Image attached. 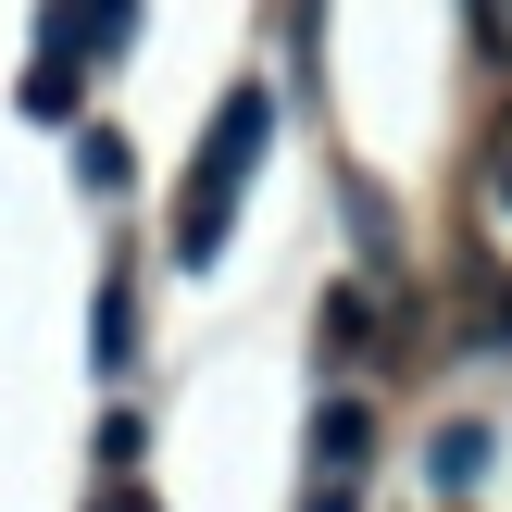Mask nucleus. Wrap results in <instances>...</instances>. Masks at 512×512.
<instances>
[{
    "label": "nucleus",
    "instance_id": "9",
    "mask_svg": "<svg viewBox=\"0 0 512 512\" xmlns=\"http://www.w3.org/2000/svg\"><path fill=\"white\" fill-rule=\"evenodd\" d=\"M138 450H150V425H138V413H125V400H113V413H100V463H113V475H125V463H138Z\"/></svg>",
    "mask_w": 512,
    "mask_h": 512
},
{
    "label": "nucleus",
    "instance_id": "7",
    "mask_svg": "<svg viewBox=\"0 0 512 512\" xmlns=\"http://www.w3.org/2000/svg\"><path fill=\"white\" fill-rule=\"evenodd\" d=\"M125 25H138V0H63V38L75 50H125Z\"/></svg>",
    "mask_w": 512,
    "mask_h": 512
},
{
    "label": "nucleus",
    "instance_id": "10",
    "mask_svg": "<svg viewBox=\"0 0 512 512\" xmlns=\"http://www.w3.org/2000/svg\"><path fill=\"white\" fill-rule=\"evenodd\" d=\"M113 512H150V500H113Z\"/></svg>",
    "mask_w": 512,
    "mask_h": 512
},
{
    "label": "nucleus",
    "instance_id": "3",
    "mask_svg": "<svg viewBox=\"0 0 512 512\" xmlns=\"http://www.w3.org/2000/svg\"><path fill=\"white\" fill-rule=\"evenodd\" d=\"M363 450H375L363 400H313V475H325V488H363Z\"/></svg>",
    "mask_w": 512,
    "mask_h": 512
},
{
    "label": "nucleus",
    "instance_id": "2",
    "mask_svg": "<svg viewBox=\"0 0 512 512\" xmlns=\"http://www.w3.org/2000/svg\"><path fill=\"white\" fill-rule=\"evenodd\" d=\"M75 100H88V50L50 25L38 63H25V88H13V113H25V125H75Z\"/></svg>",
    "mask_w": 512,
    "mask_h": 512
},
{
    "label": "nucleus",
    "instance_id": "6",
    "mask_svg": "<svg viewBox=\"0 0 512 512\" xmlns=\"http://www.w3.org/2000/svg\"><path fill=\"white\" fill-rule=\"evenodd\" d=\"M363 338H375V288L338 275V288H325V350H363Z\"/></svg>",
    "mask_w": 512,
    "mask_h": 512
},
{
    "label": "nucleus",
    "instance_id": "4",
    "mask_svg": "<svg viewBox=\"0 0 512 512\" xmlns=\"http://www.w3.org/2000/svg\"><path fill=\"white\" fill-rule=\"evenodd\" d=\"M88 338H100V375H125V363H138V275H100V313H88Z\"/></svg>",
    "mask_w": 512,
    "mask_h": 512
},
{
    "label": "nucleus",
    "instance_id": "5",
    "mask_svg": "<svg viewBox=\"0 0 512 512\" xmlns=\"http://www.w3.org/2000/svg\"><path fill=\"white\" fill-rule=\"evenodd\" d=\"M488 450H500V438H488L475 413H463V425H438V438H425V475H438V500H450V488H475V475H488Z\"/></svg>",
    "mask_w": 512,
    "mask_h": 512
},
{
    "label": "nucleus",
    "instance_id": "8",
    "mask_svg": "<svg viewBox=\"0 0 512 512\" xmlns=\"http://www.w3.org/2000/svg\"><path fill=\"white\" fill-rule=\"evenodd\" d=\"M75 175H88V188H100V200H113V188H125V138H113V125H88V138H75Z\"/></svg>",
    "mask_w": 512,
    "mask_h": 512
},
{
    "label": "nucleus",
    "instance_id": "1",
    "mask_svg": "<svg viewBox=\"0 0 512 512\" xmlns=\"http://www.w3.org/2000/svg\"><path fill=\"white\" fill-rule=\"evenodd\" d=\"M263 138H275V88L250 75V88H225L213 125H200L188 200H175V275H213L225 263V225H238V188H250V163H263Z\"/></svg>",
    "mask_w": 512,
    "mask_h": 512
}]
</instances>
